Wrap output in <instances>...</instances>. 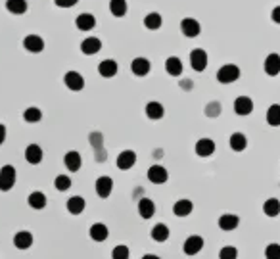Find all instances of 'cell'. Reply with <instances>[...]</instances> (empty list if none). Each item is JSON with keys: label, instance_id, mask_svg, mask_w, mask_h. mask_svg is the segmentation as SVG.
<instances>
[{"label": "cell", "instance_id": "1", "mask_svg": "<svg viewBox=\"0 0 280 259\" xmlns=\"http://www.w3.org/2000/svg\"><path fill=\"white\" fill-rule=\"evenodd\" d=\"M15 179H17V173L13 165H2L0 167V190L2 192H8L12 190L15 185Z\"/></svg>", "mask_w": 280, "mask_h": 259}, {"label": "cell", "instance_id": "2", "mask_svg": "<svg viewBox=\"0 0 280 259\" xmlns=\"http://www.w3.org/2000/svg\"><path fill=\"white\" fill-rule=\"evenodd\" d=\"M238 79H240V67L234 65V63H227L217 71V81L223 83V85H231Z\"/></svg>", "mask_w": 280, "mask_h": 259}, {"label": "cell", "instance_id": "3", "mask_svg": "<svg viewBox=\"0 0 280 259\" xmlns=\"http://www.w3.org/2000/svg\"><path fill=\"white\" fill-rule=\"evenodd\" d=\"M202 248H204V238L198 235H192L184 240L183 252L186 256H198V254L202 252Z\"/></svg>", "mask_w": 280, "mask_h": 259}, {"label": "cell", "instance_id": "4", "mask_svg": "<svg viewBox=\"0 0 280 259\" xmlns=\"http://www.w3.org/2000/svg\"><path fill=\"white\" fill-rule=\"evenodd\" d=\"M190 65L194 71H204L207 67V52L204 48H194L190 52Z\"/></svg>", "mask_w": 280, "mask_h": 259}, {"label": "cell", "instance_id": "5", "mask_svg": "<svg viewBox=\"0 0 280 259\" xmlns=\"http://www.w3.org/2000/svg\"><path fill=\"white\" fill-rule=\"evenodd\" d=\"M221 231H225V233H231V231H236L238 229V225H240V217L236 215V213H223L219 217V221H217Z\"/></svg>", "mask_w": 280, "mask_h": 259}, {"label": "cell", "instance_id": "6", "mask_svg": "<svg viewBox=\"0 0 280 259\" xmlns=\"http://www.w3.org/2000/svg\"><path fill=\"white\" fill-rule=\"evenodd\" d=\"M63 83L65 86L69 88V90H83V86H85V79H83V75L79 73V71H67V73L63 75Z\"/></svg>", "mask_w": 280, "mask_h": 259}, {"label": "cell", "instance_id": "7", "mask_svg": "<svg viewBox=\"0 0 280 259\" xmlns=\"http://www.w3.org/2000/svg\"><path fill=\"white\" fill-rule=\"evenodd\" d=\"M167 179H169V173L161 165H152L148 169V181L154 185H163V183H167Z\"/></svg>", "mask_w": 280, "mask_h": 259}, {"label": "cell", "instance_id": "8", "mask_svg": "<svg viewBox=\"0 0 280 259\" xmlns=\"http://www.w3.org/2000/svg\"><path fill=\"white\" fill-rule=\"evenodd\" d=\"M181 31H183L184 37H190L194 38L200 35V31H202V25L200 21H196L194 17H184L183 21H181Z\"/></svg>", "mask_w": 280, "mask_h": 259}, {"label": "cell", "instance_id": "9", "mask_svg": "<svg viewBox=\"0 0 280 259\" xmlns=\"http://www.w3.org/2000/svg\"><path fill=\"white\" fill-rule=\"evenodd\" d=\"M134 163H136V154L133 150H125L117 156V169H121V171H129Z\"/></svg>", "mask_w": 280, "mask_h": 259}, {"label": "cell", "instance_id": "10", "mask_svg": "<svg viewBox=\"0 0 280 259\" xmlns=\"http://www.w3.org/2000/svg\"><path fill=\"white\" fill-rule=\"evenodd\" d=\"M234 111L238 115H250L254 111V100L250 96H238L234 100Z\"/></svg>", "mask_w": 280, "mask_h": 259}, {"label": "cell", "instance_id": "11", "mask_svg": "<svg viewBox=\"0 0 280 259\" xmlns=\"http://www.w3.org/2000/svg\"><path fill=\"white\" fill-rule=\"evenodd\" d=\"M23 46L27 52L38 54V52L44 50V40H42V37H38V35H27L23 38Z\"/></svg>", "mask_w": 280, "mask_h": 259}, {"label": "cell", "instance_id": "12", "mask_svg": "<svg viewBox=\"0 0 280 259\" xmlns=\"http://www.w3.org/2000/svg\"><path fill=\"white\" fill-rule=\"evenodd\" d=\"M213 152H215V142L211 138H200L196 142V154L200 158H209Z\"/></svg>", "mask_w": 280, "mask_h": 259}, {"label": "cell", "instance_id": "13", "mask_svg": "<svg viewBox=\"0 0 280 259\" xmlns=\"http://www.w3.org/2000/svg\"><path fill=\"white\" fill-rule=\"evenodd\" d=\"M192 210H194V204H192V200H186V198L177 200L175 206H173V213L177 217H188L192 213Z\"/></svg>", "mask_w": 280, "mask_h": 259}, {"label": "cell", "instance_id": "14", "mask_svg": "<svg viewBox=\"0 0 280 259\" xmlns=\"http://www.w3.org/2000/svg\"><path fill=\"white\" fill-rule=\"evenodd\" d=\"M138 215L142 219H152L156 215V204L150 198H142L138 200Z\"/></svg>", "mask_w": 280, "mask_h": 259}, {"label": "cell", "instance_id": "15", "mask_svg": "<svg viewBox=\"0 0 280 259\" xmlns=\"http://www.w3.org/2000/svg\"><path fill=\"white\" fill-rule=\"evenodd\" d=\"M63 163H65V167H67L71 173H77L79 169H81V165H83L81 154H79V152H75V150L67 152V154L63 156Z\"/></svg>", "mask_w": 280, "mask_h": 259}, {"label": "cell", "instance_id": "16", "mask_svg": "<svg viewBox=\"0 0 280 259\" xmlns=\"http://www.w3.org/2000/svg\"><path fill=\"white\" fill-rule=\"evenodd\" d=\"M13 246L17 250H29L33 246V235L29 231H19L13 236Z\"/></svg>", "mask_w": 280, "mask_h": 259}, {"label": "cell", "instance_id": "17", "mask_svg": "<svg viewBox=\"0 0 280 259\" xmlns=\"http://www.w3.org/2000/svg\"><path fill=\"white\" fill-rule=\"evenodd\" d=\"M94 188H96V194L100 198H110L111 190H113V181L110 177H100V179H96Z\"/></svg>", "mask_w": 280, "mask_h": 259}, {"label": "cell", "instance_id": "18", "mask_svg": "<svg viewBox=\"0 0 280 259\" xmlns=\"http://www.w3.org/2000/svg\"><path fill=\"white\" fill-rule=\"evenodd\" d=\"M102 48V40L96 37H88L81 42V52L86 54V56H92V54H98Z\"/></svg>", "mask_w": 280, "mask_h": 259}, {"label": "cell", "instance_id": "19", "mask_svg": "<svg viewBox=\"0 0 280 259\" xmlns=\"http://www.w3.org/2000/svg\"><path fill=\"white\" fill-rule=\"evenodd\" d=\"M25 160H27V163H31V165H38L42 161V148L38 144H29L25 148Z\"/></svg>", "mask_w": 280, "mask_h": 259}, {"label": "cell", "instance_id": "20", "mask_svg": "<svg viewBox=\"0 0 280 259\" xmlns=\"http://www.w3.org/2000/svg\"><path fill=\"white\" fill-rule=\"evenodd\" d=\"M263 67H265V73L271 75V77L279 75L280 73V56L279 54H269L267 58H265Z\"/></svg>", "mask_w": 280, "mask_h": 259}, {"label": "cell", "instance_id": "21", "mask_svg": "<svg viewBox=\"0 0 280 259\" xmlns=\"http://www.w3.org/2000/svg\"><path fill=\"white\" fill-rule=\"evenodd\" d=\"M65 208H67V211H69L71 215H81V213L85 211V208H86L85 198H81V196H71L69 200H67Z\"/></svg>", "mask_w": 280, "mask_h": 259}, {"label": "cell", "instance_id": "22", "mask_svg": "<svg viewBox=\"0 0 280 259\" xmlns=\"http://www.w3.org/2000/svg\"><path fill=\"white\" fill-rule=\"evenodd\" d=\"M150 62H148L146 58H134L133 63H131V69H133V73L136 77H146L150 73Z\"/></svg>", "mask_w": 280, "mask_h": 259}, {"label": "cell", "instance_id": "23", "mask_svg": "<svg viewBox=\"0 0 280 259\" xmlns=\"http://www.w3.org/2000/svg\"><path fill=\"white\" fill-rule=\"evenodd\" d=\"M117 62L115 60H104V62H100L98 65V73L102 75V77H106V79H110V77H115L117 75Z\"/></svg>", "mask_w": 280, "mask_h": 259}, {"label": "cell", "instance_id": "24", "mask_svg": "<svg viewBox=\"0 0 280 259\" xmlns=\"http://www.w3.org/2000/svg\"><path fill=\"white\" fill-rule=\"evenodd\" d=\"M75 25H77V29H79V31H90V29H94L96 19H94V15H92V13H81V15H77Z\"/></svg>", "mask_w": 280, "mask_h": 259}, {"label": "cell", "instance_id": "25", "mask_svg": "<svg viewBox=\"0 0 280 259\" xmlns=\"http://www.w3.org/2000/svg\"><path fill=\"white\" fill-rule=\"evenodd\" d=\"M110 235V231H108V227L104 225V223H94L92 227H90V238L94 240V242H104L106 238Z\"/></svg>", "mask_w": 280, "mask_h": 259}, {"label": "cell", "instance_id": "26", "mask_svg": "<svg viewBox=\"0 0 280 259\" xmlns=\"http://www.w3.org/2000/svg\"><path fill=\"white\" fill-rule=\"evenodd\" d=\"M165 71L171 75V77H179L183 73V62L177 58V56H171L165 60Z\"/></svg>", "mask_w": 280, "mask_h": 259}, {"label": "cell", "instance_id": "27", "mask_svg": "<svg viewBox=\"0 0 280 259\" xmlns=\"http://www.w3.org/2000/svg\"><path fill=\"white\" fill-rule=\"evenodd\" d=\"M152 238L156 240V242H167L169 240V235H171V231L167 229V225H163V223H158L154 229H152Z\"/></svg>", "mask_w": 280, "mask_h": 259}, {"label": "cell", "instance_id": "28", "mask_svg": "<svg viewBox=\"0 0 280 259\" xmlns=\"http://www.w3.org/2000/svg\"><path fill=\"white\" fill-rule=\"evenodd\" d=\"M229 144H231V148L234 150V152H244V150L248 148V138H246V135H242V133H232Z\"/></svg>", "mask_w": 280, "mask_h": 259}, {"label": "cell", "instance_id": "29", "mask_svg": "<svg viewBox=\"0 0 280 259\" xmlns=\"http://www.w3.org/2000/svg\"><path fill=\"white\" fill-rule=\"evenodd\" d=\"M27 204L33 208V210H44L46 208V196L42 192H31L29 198H27Z\"/></svg>", "mask_w": 280, "mask_h": 259}, {"label": "cell", "instance_id": "30", "mask_svg": "<svg viewBox=\"0 0 280 259\" xmlns=\"http://www.w3.org/2000/svg\"><path fill=\"white\" fill-rule=\"evenodd\" d=\"M263 211H265L267 217H277V215H280V200H277V198H269V200H265Z\"/></svg>", "mask_w": 280, "mask_h": 259}, {"label": "cell", "instance_id": "31", "mask_svg": "<svg viewBox=\"0 0 280 259\" xmlns=\"http://www.w3.org/2000/svg\"><path fill=\"white\" fill-rule=\"evenodd\" d=\"M163 113H165V110H163V106L159 104V102H148L146 104V115L150 117V119H161L163 117Z\"/></svg>", "mask_w": 280, "mask_h": 259}, {"label": "cell", "instance_id": "32", "mask_svg": "<svg viewBox=\"0 0 280 259\" xmlns=\"http://www.w3.org/2000/svg\"><path fill=\"white\" fill-rule=\"evenodd\" d=\"M6 8L10 13L21 15L27 12V0H6Z\"/></svg>", "mask_w": 280, "mask_h": 259}, {"label": "cell", "instance_id": "33", "mask_svg": "<svg viewBox=\"0 0 280 259\" xmlns=\"http://www.w3.org/2000/svg\"><path fill=\"white\" fill-rule=\"evenodd\" d=\"M267 123L271 127H280V104H273L267 110Z\"/></svg>", "mask_w": 280, "mask_h": 259}, {"label": "cell", "instance_id": "34", "mask_svg": "<svg viewBox=\"0 0 280 259\" xmlns=\"http://www.w3.org/2000/svg\"><path fill=\"white\" fill-rule=\"evenodd\" d=\"M161 23H163V19H161V15H159L158 12L148 13L146 17H144V25H146V29H150V31H156V29H159Z\"/></svg>", "mask_w": 280, "mask_h": 259}, {"label": "cell", "instance_id": "35", "mask_svg": "<svg viewBox=\"0 0 280 259\" xmlns=\"http://www.w3.org/2000/svg\"><path fill=\"white\" fill-rule=\"evenodd\" d=\"M110 12L115 17H123L127 13V0H110Z\"/></svg>", "mask_w": 280, "mask_h": 259}, {"label": "cell", "instance_id": "36", "mask_svg": "<svg viewBox=\"0 0 280 259\" xmlns=\"http://www.w3.org/2000/svg\"><path fill=\"white\" fill-rule=\"evenodd\" d=\"M23 119L27 123H38L42 119V111L38 110V108H27L23 113Z\"/></svg>", "mask_w": 280, "mask_h": 259}, {"label": "cell", "instance_id": "37", "mask_svg": "<svg viewBox=\"0 0 280 259\" xmlns=\"http://www.w3.org/2000/svg\"><path fill=\"white\" fill-rule=\"evenodd\" d=\"M54 186H56V190L65 192V190H69V188H71V179H69L67 175H58V177H56V181H54Z\"/></svg>", "mask_w": 280, "mask_h": 259}, {"label": "cell", "instance_id": "38", "mask_svg": "<svg viewBox=\"0 0 280 259\" xmlns=\"http://www.w3.org/2000/svg\"><path fill=\"white\" fill-rule=\"evenodd\" d=\"M129 256H131V252H129V246H125V244H117L111 252V259H129Z\"/></svg>", "mask_w": 280, "mask_h": 259}, {"label": "cell", "instance_id": "39", "mask_svg": "<svg viewBox=\"0 0 280 259\" xmlns=\"http://www.w3.org/2000/svg\"><path fill=\"white\" fill-rule=\"evenodd\" d=\"M219 259H238V250L234 246H225L221 248Z\"/></svg>", "mask_w": 280, "mask_h": 259}, {"label": "cell", "instance_id": "40", "mask_svg": "<svg viewBox=\"0 0 280 259\" xmlns=\"http://www.w3.org/2000/svg\"><path fill=\"white\" fill-rule=\"evenodd\" d=\"M265 258L267 259H280V244L273 242L265 248Z\"/></svg>", "mask_w": 280, "mask_h": 259}, {"label": "cell", "instance_id": "41", "mask_svg": "<svg viewBox=\"0 0 280 259\" xmlns=\"http://www.w3.org/2000/svg\"><path fill=\"white\" fill-rule=\"evenodd\" d=\"M221 113V104L219 102H211V104H207L206 108V115L207 117H217Z\"/></svg>", "mask_w": 280, "mask_h": 259}, {"label": "cell", "instance_id": "42", "mask_svg": "<svg viewBox=\"0 0 280 259\" xmlns=\"http://www.w3.org/2000/svg\"><path fill=\"white\" fill-rule=\"evenodd\" d=\"M77 2H79V0H54V4L60 6V8H71Z\"/></svg>", "mask_w": 280, "mask_h": 259}, {"label": "cell", "instance_id": "43", "mask_svg": "<svg viewBox=\"0 0 280 259\" xmlns=\"http://www.w3.org/2000/svg\"><path fill=\"white\" fill-rule=\"evenodd\" d=\"M271 17H273V21H275V23H279V25H280V6H277V8L273 10V13H271Z\"/></svg>", "mask_w": 280, "mask_h": 259}, {"label": "cell", "instance_id": "44", "mask_svg": "<svg viewBox=\"0 0 280 259\" xmlns=\"http://www.w3.org/2000/svg\"><path fill=\"white\" fill-rule=\"evenodd\" d=\"M4 140H6V127L0 123V146L4 144Z\"/></svg>", "mask_w": 280, "mask_h": 259}, {"label": "cell", "instance_id": "45", "mask_svg": "<svg viewBox=\"0 0 280 259\" xmlns=\"http://www.w3.org/2000/svg\"><path fill=\"white\" fill-rule=\"evenodd\" d=\"M142 259H161V258H158V256H154V254H146V256H144Z\"/></svg>", "mask_w": 280, "mask_h": 259}]
</instances>
